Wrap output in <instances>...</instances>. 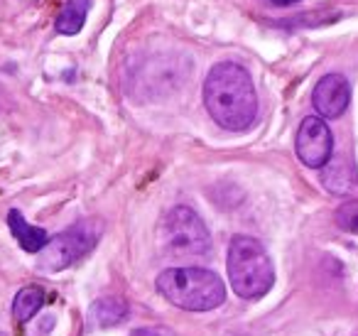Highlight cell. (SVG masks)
<instances>
[{"label":"cell","instance_id":"7c38bea8","mask_svg":"<svg viewBox=\"0 0 358 336\" xmlns=\"http://www.w3.org/2000/svg\"><path fill=\"white\" fill-rule=\"evenodd\" d=\"M94 316L99 324L113 326L128 316V304L118 297H106V300H99L94 304Z\"/></svg>","mask_w":358,"mask_h":336},{"label":"cell","instance_id":"8992f818","mask_svg":"<svg viewBox=\"0 0 358 336\" xmlns=\"http://www.w3.org/2000/svg\"><path fill=\"white\" fill-rule=\"evenodd\" d=\"M294 150H297V158L302 160V164L312 169H322L329 162L334 138L322 115H309L302 120L297 130V140H294Z\"/></svg>","mask_w":358,"mask_h":336},{"label":"cell","instance_id":"7a4b0ae2","mask_svg":"<svg viewBox=\"0 0 358 336\" xmlns=\"http://www.w3.org/2000/svg\"><path fill=\"white\" fill-rule=\"evenodd\" d=\"M157 290L169 304L187 312H211L226 300L224 280L206 267H169L157 275Z\"/></svg>","mask_w":358,"mask_h":336},{"label":"cell","instance_id":"8fae6325","mask_svg":"<svg viewBox=\"0 0 358 336\" xmlns=\"http://www.w3.org/2000/svg\"><path fill=\"white\" fill-rule=\"evenodd\" d=\"M42 304H45V290L37 285H27L15 295L13 314H15V319L20 321V324H25V321H30L32 316L42 309Z\"/></svg>","mask_w":358,"mask_h":336},{"label":"cell","instance_id":"52a82bcc","mask_svg":"<svg viewBox=\"0 0 358 336\" xmlns=\"http://www.w3.org/2000/svg\"><path fill=\"white\" fill-rule=\"evenodd\" d=\"M348 101H351V86L343 74H336V71L327 74L314 86L312 104L322 118H338L348 108Z\"/></svg>","mask_w":358,"mask_h":336},{"label":"cell","instance_id":"ba28073f","mask_svg":"<svg viewBox=\"0 0 358 336\" xmlns=\"http://www.w3.org/2000/svg\"><path fill=\"white\" fill-rule=\"evenodd\" d=\"M322 182L331 194H348L358 187V169L348 158H329L322 167Z\"/></svg>","mask_w":358,"mask_h":336},{"label":"cell","instance_id":"3957f363","mask_svg":"<svg viewBox=\"0 0 358 336\" xmlns=\"http://www.w3.org/2000/svg\"><path fill=\"white\" fill-rule=\"evenodd\" d=\"M229 280L236 295L258 300L273 287L275 267L260 241L250 236H234L229 246Z\"/></svg>","mask_w":358,"mask_h":336},{"label":"cell","instance_id":"5b68a950","mask_svg":"<svg viewBox=\"0 0 358 336\" xmlns=\"http://www.w3.org/2000/svg\"><path fill=\"white\" fill-rule=\"evenodd\" d=\"M101 223L99 221H81L76 226L62 231L59 236L50 238L40 253H37V265L42 272H59L64 267L74 265L76 260L86 255L91 248L99 243Z\"/></svg>","mask_w":358,"mask_h":336},{"label":"cell","instance_id":"9c48e42d","mask_svg":"<svg viewBox=\"0 0 358 336\" xmlns=\"http://www.w3.org/2000/svg\"><path fill=\"white\" fill-rule=\"evenodd\" d=\"M8 226H10L13 236H15L17 243L22 246V251H27V253H40L42 248H45V243L50 241L45 228H37V226H32V223H27L25 216H22L17 209H13V211L8 214Z\"/></svg>","mask_w":358,"mask_h":336},{"label":"cell","instance_id":"5bb4252c","mask_svg":"<svg viewBox=\"0 0 358 336\" xmlns=\"http://www.w3.org/2000/svg\"><path fill=\"white\" fill-rule=\"evenodd\" d=\"M133 336H164V334H159V331H155V329H135Z\"/></svg>","mask_w":358,"mask_h":336},{"label":"cell","instance_id":"6da1fadb","mask_svg":"<svg viewBox=\"0 0 358 336\" xmlns=\"http://www.w3.org/2000/svg\"><path fill=\"white\" fill-rule=\"evenodd\" d=\"M204 106L216 125L226 130H245L258 115V96L250 74L241 64L221 62L204 79Z\"/></svg>","mask_w":358,"mask_h":336},{"label":"cell","instance_id":"9a60e30c","mask_svg":"<svg viewBox=\"0 0 358 336\" xmlns=\"http://www.w3.org/2000/svg\"><path fill=\"white\" fill-rule=\"evenodd\" d=\"M273 6H280V8H287V6H294V3H299V0H270Z\"/></svg>","mask_w":358,"mask_h":336},{"label":"cell","instance_id":"30bf717a","mask_svg":"<svg viewBox=\"0 0 358 336\" xmlns=\"http://www.w3.org/2000/svg\"><path fill=\"white\" fill-rule=\"evenodd\" d=\"M89 8H91V0H66L62 13L57 15V32L59 35H79L81 27L86 25V15H89Z\"/></svg>","mask_w":358,"mask_h":336},{"label":"cell","instance_id":"4fadbf2b","mask_svg":"<svg viewBox=\"0 0 358 336\" xmlns=\"http://www.w3.org/2000/svg\"><path fill=\"white\" fill-rule=\"evenodd\" d=\"M336 223L348 233H358V202H346L336 209Z\"/></svg>","mask_w":358,"mask_h":336},{"label":"cell","instance_id":"277c9868","mask_svg":"<svg viewBox=\"0 0 358 336\" xmlns=\"http://www.w3.org/2000/svg\"><path fill=\"white\" fill-rule=\"evenodd\" d=\"M159 248L172 258L204 255L211 251V233L201 216L189 206H174L159 221Z\"/></svg>","mask_w":358,"mask_h":336}]
</instances>
